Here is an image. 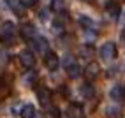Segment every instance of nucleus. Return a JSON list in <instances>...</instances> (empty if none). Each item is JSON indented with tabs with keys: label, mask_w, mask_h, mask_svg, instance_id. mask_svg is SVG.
I'll use <instances>...</instances> for the list:
<instances>
[{
	"label": "nucleus",
	"mask_w": 125,
	"mask_h": 118,
	"mask_svg": "<svg viewBox=\"0 0 125 118\" xmlns=\"http://www.w3.org/2000/svg\"><path fill=\"white\" fill-rule=\"evenodd\" d=\"M0 41L2 44L9 46L16 41V27L12 21H4L2 27H0Z\"/></svg>",
	"instance_id": "1"
},
{
	"label": "nucleus",
	"mask_w": 125,
	"mask_h": 118,
	"mask_svg": "<svg viewBox=\"0 0 125 118\" xmlns=\"http://www.w3.org/2000/svg\"><path fill=\"white\" fill-rule=\"evenodd\" d=\"M101 58L106 62H109V60H115L116 58V53H118V49H116V44L115 43H104L101 46Z\"/></svg>",
	"instance_id": "2"
},
{
	"label": "nucleus",
	"mask_w": 125,
	"mask_h": 118,
	"mask_svg": "<svg viewBox=\"0 0 125 118\" xmlns=\"http://www.w3.org/2000/svg\"><path fill=\"white\" fill-rule=\"evenodd\" d=\"M35 95H37V100L41 102L42 107L51 106V90H48L46 86H37L35 88Z\"/></svg>",
	"instance_id": "3"
},
{
	"label": "nucleus",
	"mask_w": 125,
	"mask_h": 118,
	"mask_svg": "<svg viewBox=\"0 0 125 118\" xmlns=\"http://www.w3.org/2000/svg\"><path fill=\"white\" fill-rule=\"evenodd\" d=\"M30 44H32V48H34L39 55H42V56H46L49 53V43L44 37H41V35H37L34 41H30Z\"/></svg>",
	"instance_id": "4"
},
{
	"label": "nucleus",
	"mask_w": 125,
	"mask_h": 118,
	"mask_svg": "<svg viewBox=\"0 0 125 118\" xmlns=\"http://www.w3.org/2000/svg\"><path fill=\"white\" fill-rule=\"evenodd\" d=\"M20 64L25 67V69H34L35 65V55L30 51V49H23L20 53Z\"/></svg>",
	"instance_id": "5"
},
{
	"label": "nucleus",
	"mask_w": 125,
	"mask_h": 118,
	"mask_svg": "<svg viewBox=\"0 0 125 118\" xmlns=\"http://www.w3.org/2000/svg\"><path fill=\"white\" fill-rule=\"evenodd\" d=\"M20 33H21V37L25 41H28V43L37 37V30H35V27L32 23H23L21 27H20Z\"/></svg>",
	"instance_id": "6"
},
{
	"label": "nucleus",
	"mask_w": 125,
	"mask_h": 118,
	"mask_svg": "<svg viewBox=\"0 0 125 118\" xmlns=\"http://www.w3.org/2000/svg\"><path fill=\"white\" fill-rule=\"evenodd\" d=\"M106 14L109 16V20L116 21V20L120 18V14H122V7H120L118 4H115V2L106 4Z\"/></svg>",
	"instance_id": "7"
},
{
	"label": "nucleus",
	"mask_w": 125,
	"mask_h": 118,
	"mask_svg": "<svg viewBox=\"0 0 125 118\" xmlns=\"http://www.w3.org/2000/svg\"><path fill=\"white\" fill-rule=\"evenodd\" d=\"M83 72H85V76H86L88 79H95L97 76L101 74V65H99L97 62H90L85 67V71H83Z\"/></svg>",
	"instance_id": "8"
},
{
	"label": "nucleus",
	"mask_w": 125,
	"mask_h": 118,
	"mask_svg": "<svg viewBox=\"0 0 125 118\" xmlns=\"http://www.w3.org/2000/svg\"><path fill=\"white\" fill-rule=\"evenodd\" d=\"M44 62H46V67H48L49 71H56L58 65H60V60H58L56 53H53V51H49V53L44 56Z\"/></svg>",
	"instance_id": "9"
},
{
	"label": "nucleus",
	"mask_w": 125,
	"mask_h": 118,
	"mask_svg": "<svg viewBox=\"0 0 125 118\" xmlns=\"http://www.w3.org/2000/svg\"><path fill=\"white\" fill-rule=\"evenodd\" d=\"M67 118H83L85 111H83V106L81 104H71L67 107V111H65Z\"/></svg>",
	"instance_id": "10"
},
{
	"label": "nucleus",
	"mask_w": 125,
	"mask_h": 118,
	"mask_svg": "<svg viewBox=\"0 0 125 118\" xmlns=\"http://www.w3.org/2000/svg\"><path fill=\"white\" fill-rule=\"evenodd\" d=\"M109 95H111V99H115V100H123L125 99V85H115L113 88H111V92H109Z\"/></svg>",
	"instance_id": "11"
},
{
	"label": "nucleus",
	"mask_w": 125,
	"mask_h": 118,
	"mask_svg": "<svg viewBox=\"0 0 125 118\" xmlns=\"http://www.w3.org/2000/svg\"><path fill=\"white\" fill-rule=\"evenodd\" d=\"M37 79H39V74H37V71H34V69H28V72L23 76V83L27 86H34L35 83H37Z\"/></svg>",
	"instance_id": "12"
},
{
	"label": "nucleus",
	"mask_w": 125,
	"mask_h": 118,
	"mask_svg": "<svg viewBox=\"0 0 125 118\" xmlns=\"http://www.w3.org/2000/svg\"><path fill=\"white\" fill-rule=\"evenodd\" d=\"M79 94L85 99H92L94 94H95V88H94V85H92L90 81H86V83H83V85L79 86Z\"/></svg>",
	"instance_id": "13"
},
{
	"label": "nucleus",
	"mask_w": 125,
	"mask_h": 118,
	"mask_svg": "<svg viewBox=\"0 0 125 118\" xmlns=\"http://www.w3.org/2000/svg\"><path fill=\"white\" fill-rule=\"evenodd\" d=\"M49 9L53 12H58L62 14L67 11V4H65V0H51V5H49Z\"/></svg>",
	"instance_id": "14"
},
{
	"label": "nucleus",
	"mask_w": 125,
	"mask_h": 118,
	"mask_svg": "<svg viewBox=\"0 0 125 118\" xmlns=\"http://www.w3.org/2000/svg\"><path fill=\"white\" fill-rule=\"evenodd\" d=\"M37 111H35V107L34 104H25L21 107V118H35Z\"/></svg>",
	"instance_id": "15"
},
{
	"label": "nucleus",
	"mask_w": 125,
	"mask_h": 118,
	"mask_svg": "<svg viewBox=\"0 0 125 118\" xmlns=\"http://www.w3.org/2000/svg\"><path fill=\"white\" fill-rule=\"evenodd\" d=\"M79 56L85 58V60H92L94 58V48H92L90 44H85L79 48Z\"/></svg>",
	"instance_id": "16"
},
{
	"label": "nucleus",
	"mask_w": 125,
	"mask_h": 118,
	"mask_svg": "<svg viewBox=\"0 0 125 118\" xmlns=\"http://www.w3.org/2000/svg\"><path fill=\"white\" fill-rule=\"evenodd\" d=\"M106 115L111 116V118H118V116H122V106H120V104H111V106H107Z\"/></svg>",
	"instance_id": "17"
},
{
	"label": "nucleus",
	"mask_w": 125,
	"mask_h": 118,
	"mask_svg": "<svg viewBox=\"0 0 125 118\" xmlns=\"http://www.w3.org/2000/svg\"><path fill=\"white\" fill-rule=\"evenodd\" d=\"M78 23H79L85 30L94 28V20H90L88 16H85V14H79V16H78Z\"/></svg>",
	"instance_id": "18"
},
{
	"label": "nucleus",
	"mask_w": 125,
	"mask_h": 118,
	"mask_svg": "<svg viewBox=\"0 0 125 118\" xmlns=\"http://www.w3.org/2000/svg\"><path fill=\"white\" fill-rule=\"evenodd\" d=\"M83 74V69L78 65V64H74V65H71L69 69H67V76L69 78H72V79H76V78H79V76Z\"/></svg>",
	"instance_id": "19"
},
{
	"label": "nucleus",
	"mask_w": 125,
	"mask_h": 118,
	"mask_svg": "<svg viewBox=\"0 0 125 118\" xmlns=\"http://www.w3.org/2000/svg\"><path fill=\"white\" fill-rule=\"evenodd\" d=\"M4 2L7 4V5H9L11 7V9L16 12V14H23V9H21V2H20V0H4Z\"/></svg>",
	"instance_id": "20"
},
{
	"label": "nucleus",
	"mask_w": 125,
	"mask_h": 118,
	"mask_svg": "<svg viewBox=\"0 0 125 118\" xmlns=\"http://www.w3.org/2000/svg\"><path fill=\"white\" fill-rule=\"evenodd\" d=\"M48 116L49 118H62V113H60V109L56 106H49L48 107Z\"/></svg>",
	"instance_id": "21"
},
{
	"label": "nucleus",
	"mask_w": 125,
	"mask_h": 118,
	"mask_svg": "<svg viewBox=\"0 0 125 118\" xmlns=\"http://www.w3.org/2000/svg\"><path fill=\"white\" fill-rule=\"evenodd\" d=\"M74 64H76V62H74V56L71 53H65L63 55V67H65V71H67L71 65H74Z\"/></svg>",
	"instance_id": "22"
},
{
	"label": "nucleus",
	"mask_w": 125,
	"mask_h": 118,
	"mask_svg": "<svg viewBox=\"0 0 125 118\" xmlns=\"http://www.w3.org/2000/svg\"><path fill=\"white\" fill-rule=\"evenodd\" d=\"M20 2L23 7H34V5H37L39 0H20Z\"/></svg>",
	"instance_id": "23"
},
{
	"label": "nucleus",
	"mask_w": 125,
	"mask_h": 118,
	"mask_svg": "<svg viewBox=\"0 0 125 118\" xmlns=\"http://www.w3.org/2000/svg\"><path fill=\"white\" fill-rule=\"evenodd\" d=\"M39 16H41L42 20H48V11H46V9H42V11L39 12Z\"/></svg>",
	"instance_id": "24"
},
{
	"label": "nucleus",
	"mask_w": 125,
	"mask_h": 118,
	"mask_svg": "<svg viewBox=\"0 0 125 118\" xmlns=\"http://www.w3.org/2000/svg\"><path fill=\"white\" fill-rule=\"evenodd\" d=\"M62 94L67 97V95H69V88H67V86H62Z\"/></svg>",
	"instance_id": "25"
}]
</instances>
